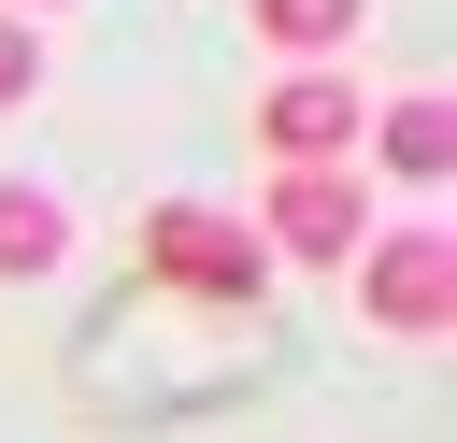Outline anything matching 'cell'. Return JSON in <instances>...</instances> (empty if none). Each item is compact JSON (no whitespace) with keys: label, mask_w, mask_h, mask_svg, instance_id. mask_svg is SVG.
I'll return each instance as SVG.
<instances>
[{"label":"cell","mask_w":457,"mask_h":443,"mask_svg":"<svg viewBox=\"0 0 457 443\" xmlns=\"http://www.w3.org/2000/svg\"><path fill=\"white\" fill-rule=\"evenodd\" d=\"M143 272H157L171 300H214V314H257V286H271L257 229H228L214 200H157V214H143Z\"/></svg>","instance_id":"6da1fadb"},{"label":"cell","mask_w":457,"mask_h":443,"mask_svg":"<svg viewBox=\"0 0 457 443\" xmlns=\"http://www.w3.org/2000/svg\"><path fill=\"white\" fill-rule=\"evenodd\" d=\"M343 272H357V314H371V329H400V343H428V329L457 314V243H443L428 214L371 229V243H357Z\"/></svg>","instance_id":"7a4b0ae2"},{"label":"cell","mask_w":457,"mask_h":443,"mask_svg":"<svg viewBox=\"0 0 457 443\" xmlns=\"http://www.w3.org/2000/svg\"><path fill=\"white\" fill-rule=\"evenodd\" d=\"M371 129V86H343L328 57H300L286 86H257V143H271V171H314V157H343Z\"/></svg>","instance_id":"3957f363"},{"label":"cell","mask_w":457,"mask_h":443,"mask_svg":"<svg viewBox=\"0 0 457 443\" xmlns=\"http://www.w3.org/2000/svg\"><path fill=\"white\" fill-rule=\"evenodd\" d=\"M357 243H371V186H357L343 157L271 171V243H257V257H314V272H343Z\"/></svg>","instance_id":"277c9868"},{"label":"cell","mask_w":457,"mask_h":443,"mask_svg":"<svg viewBox=\"0 0 457 443\" xmlns=\"http://www.w3.org/2000/svg\"><path fill=\"white\" fill-rule=\"evenodd\" d=\"M57 257H71V200L29 186V171H0V286H43Z\"/></svg>","instance_id":"5b68a950"},{"label":"cell","mask_w":457,"mask_h":443,"mask_svg":"<svg viewBox=\"0 0 457 443\" xmlns=\"http://www.w3.org/2000/svg\"><path fill=\"white\" fill-rule=\"evenodd\" d=\"M357 143H386V171H400V186H414V200H428V186H443V100H428V86H414V100H386V114H371V129H357Z\"/></svg>","instance_id":"8992f818"},{"label":"cell","mask_w":457,"mask_h":443,"mask_svg":"<svg viewBox=\"0 0 457 443\" xmlns=\"http://www.w3.org/2000/svg\"><path fill=\"white\" fill-rule=\"evenodd\" d=\"M357 14H371V0H243V29H257L271 57H328Z\"/></svg>","instance_id":"52a82bcc"},{"label":"cell","mask_w":457,"mask_h":443,"mask_svg":"<svg viewBox=\"0 0 457 443\" xmlns=\"http://www.w3.org/2000/svg\"><path fill=\"white\" fill-rule=\"evenodd\" d=\"M14 100H43V29H29V14H0V114H14Z\"/></svg>","instance_id":"ba28073f"},{"label":"cell","mask_w":457,"mask_h":443,"mask_svg":"<svg viewBox=\"0 0 457 443\" xmlns=\"http://www.w3.org/2000/svg\"><path fill=\"white\" fill-rule=\"evenodd\" d=\"M0 14H57V0H0Z\"/></svg>","instance_id":"9c48e42d"}]
</instances>
